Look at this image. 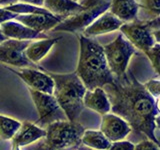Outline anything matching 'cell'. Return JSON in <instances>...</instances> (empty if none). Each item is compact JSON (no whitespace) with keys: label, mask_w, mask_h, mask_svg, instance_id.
Listing matches in <instances>:
<instances>
[{"label":"cell","mask_w":160,"mask_h":150,"mask_svg":"<svg viewBox=\"0 0 160 150\" xmlns=\"http://www.w3.org/2000/svg\"><path fill=\"white\" fill-rule=\"evenodd\" d=\"M111 105V111L126 121L131 130L142 133L159 145L155 130L159 127V99L153 98L132 71L114 77L103 86Z\"/></svg>","instance_id":"obj_1"},{"label":"cell","mask_w":160,"mask_h":150,"mask_svg":"<svg viewBox=\"0 0 160 150\" xmlns=\"http://www.w3.org/2000/svg\"><path fill=\"white\" fill-rule=\"evenodd\" d=\"M80 51L77 68V76L84 84L86 90H93L111 84L114 80L105 58L103 46L91 37L80 35Z\"/></svg>","instance_id":"obj_2"},{"label":"cell","mask_w":160,"mask_h":150,"mask_svg":"<svg viewBox=\"0 0 160 150\" xmlns=\"http://www.w3.org/2000/svg\"><path fill=\"white\" fill-rule=\"evenodd\" d=\"M46 72L53 79V96L66 115L67 120L76 122L84 109L83 96L86 91L84 84L75 72L65 74Z\"/></svg>","instance_id":"obj_3"},{"label":"cell","mask_w":160,"mask_h":150,"mask_svg":"<svg viewBox=\"0 0 160 150\" xmlns=\"http://www.w3.org/2000/svg\"><path fill=\"white\" fill-rule=\"evenodd\" d=\"M44 129L46 132L44 140L52 150L72 149L81 144V136L85 130L82 124L69 120L55 121Z\"/></svg>","instance_id":"obj_4"},{"label":"cell","mask_w":160,"mask_h":150,"mask_svg":"<svg viewBox=\"0 0 160 150\" xmlns=\"http://www.w3.org/2000/svg\"><path fill=\"white\" fill-rule=\"evenodd\" d=\"M109 6L110 0H86L81 11L63 19L51 31H67L73 33L83 31L100 14L107 11Z\"/></svg>","instance_id":"obj_5"},{"label":"cell","mask_w":160,"mask_h":150,"mask_svg":"<svg viewBox=\"0 0 160 150\" xmlns=\"http://www.w3.org/2000/svg\"><path fill=\"white\" fill-rule=\"evenodd\" d=\"M155 29H160L159 17L148 21L135 19L132 22L123 23L119 28L121 34L133 45V47L143 53L157 43L152 35V31Z\"/></svg>","instance_id":"obj_6"},{"label":"cell","mask_w":160,"mask_h":150,"mask_svg":"<svg viewBox=\"0 0 160 150\" xmlns=\"http://www.w3.org/2000/svg\"><path fill=\"white\" fill-rule=\"evenodd\" d=\"M103 51L113 76L120 77L127 72L129 61L136 53V49L120 33L112 42L104 45Z\"/></svg>","instance_id":"obj_7"},{"label":"cell","mask_w":160,"mask_h":150,"mask_svg":"<svg viewBox=\"0 0 160 150\" xmlns=\"http://www.w3.org/2000/svg\"><path fill=\"white\" fill-rule=\"evenodd\" d=\"M28 91L38 113V120L34 123L35 125L45 128L55 121L67 120L66 115L59 106L53 94L39 92L31 88H28Z\"/></svg>","instance_id":"obj_8"},{"label":"cell","mask_w":160,"mask_h":150,"mask_svg":"<svg viewBox=\"0 0 160 150\" xmlns=\"http://www.w3.org/2000/svg\"><path fill=\"white\" fill-rule=\"evenodd\" d=\"M32 40L6 39L0 43V62L17 68L34 67L35 64L26 58L24 51Z\"/></svg>","instance_id":"obj_9"},{"label":"cell","mask_w":160,"mask_h":150,"mask_svg":"<svg viewBox=\"0 0 160 150\" xmlns=\"http://www.w3.org/2000/svg\"><path fill=\"white\" fill-rule=\"evenodd\" d=\"M6 68L21 78L23 82L28 86V88H31L39 92L53 94L54 81L51 76L46 72V70L41 71V70H37L33 67L13 69L6 66Z\"/></svg>","instance_id":"obj_10"},{"label":"cell","mask_w":160,"mask_h":150,"mask_svg":"<svg viewBox=\"0 0 160 150\" xmlns=\"http://www.w3.org/2000/svg\"><path fill=\"white\" fill-rule=\"evenodd\" d=\"M100 131L110 142H114L123 140L132 130L123 118L109 112L102 115Z\"/></svg>","instance_id":"obj_11"},{"label":"cell","mask_w":160,"mask_h":150,"mask_svg":"<svg viewBox=\"0 0 160 150\" xmlns=\"http://www.w3.org/2000/svg\"><path fill=\"white\" fill-rule=\"evenodd\" d=\"M122 24V21H120L116 16H114L109 10H107L100 14L91 24H89L83 30V35L86 37H94L98 36V35L110 33L119 30Z\"/></svg>","instance_id":"obj_12"},{"label":"cell","mask_w":160,"mask_h":150,"mask_svg":"<svg viewBox=\"0 0 160 150\" xmlns=\"http://www.w3.org/2000/svg\"><path fill=\"white\" fill-rule=\"evenodd\" d=\"M14 20L22 23L25 26L31 28L37 32H45L52 30L62 21L61 18L53 14H19Z\"/></svg>","instance_id":"obj_13"},{"label":"cell","mask_w":160,"mask_h":150,"mask_svg":"<svg viewBox=\"0 0 160 150\" xmlns=\"http://www.w3.org/2000/svg\"><path fill=\"white\" fill-rule=\"evenodd\" d=\"M4 36L8 39L16 40H34V39H45L48 38L46 34L43 32H37L35 30L25 26L16 20H9L2 24H0Z\"/></svg>","instance_id":"obj_14"},{"label":"cell","mask_w":160,"mask_h":150,"mask_svg":"<svg viewBox=\"0 0 160 150\" xmlns=\"http://www.w3.org/2000/svg\"><path fill=\"white\" fill-rule=\"evenodd\" d=\"M84 107L91 109L101 115L111 111V105L103 87H97L93 90H86L83 96Z\"/></svg>","instance_id":"obj_15"},{"label":"cell","mask_w":160,"mask_h":150,"mask_svg":"<svg viewBox=\"0 0 160 150\" xmlns=\"http://www.w3.org/2000/svg\"><path fill=\"white\" fill-rule=\"evenodd\" d=\"M42 7L54 16L63 20L81 11L84 8V4L73 0H44Z\"/></svg>","instance_id":"obj_16"},{"label":"cell","mask_w":160,"mask_h":150,"mask_svg":"<svg viewBox=\"0 0 160 150\" xmlns=\"http://www.w3.org/2000/svg\"><path fill=\"white\" fill-rule=\"evenodd\" d=\"M45 129L35 125L31 122H23L18 131L15 133L11 141L16 143L19 147L26 146V145L32 144L38 140L45 137Z\"/></svg>","instance_id":"obj_17"},{"label":"cell","mask_w":160,"mask_h":150,"mask_svg":"<svg viewBox=\"0 0 160 150\" xmlns=\"http://www.w3.org/2000/svg\"><path fill=\"white\" fill-rule=\"evenodd\" d=\"M138 5L135 0H110L109 11L123 23L132 22L137 18Z\"/></svg>","instance_id":"obj_18"},{"label":"cell","mask_w":160,"mask_h":150,"mask_svg":"<svg viewBox=\"0 0 160 150\" xmlns=\"http://www.w3.org/2000/svg\"><path fill=\"white\" fill-rule=\"evenodd\" d=\"M60 39L61 37L45 38L39 39L38 41H31L24 51L25 56L30 62L36 64L46 56L47 53Z\"/></svg>","instance_id":"obj_19"},{"label":"cell","mask_w":160,"mask_h":150,"mask_svg":"<svg viewBox=\"0 0 160 150\" xmlns=\"http://www.w3.org/2000/svg\"><path fill=\"white\" fill-rule=\"evenodd\" d=\"M109 140L104 136L102 132L97 130H84L81 136V144L96 150H107L110 146Z\"/></svg>","instance_id":"obj_20"},{"label":"cell","mask_w":160,"mask_h":150,"mask_svg":"<svg viewBox=\"0 0 160 150\" xmlns=\"http://www.w3.org/2000/svg\"><path fill=\"white\" fill-rule=\"evenodd\" d=\"M135 2L138 5V12L141 11L142 14L144 13V16H146L144 21H148L153 18L159 17L160 13V0H135ZM141 15V14H138ZM137 15V16H138ZM142 16L138 20H142L144 18Z\"/></svg>","instance_id":"obj_21"},{"label":"cell","mask_w":160,"mask_h":150,"mask_svg":"<svg viewBox=\"0 0 160 150\" xmlns=\"http://www.w3.org/2000/svg\"><path fill=\"white\" fill-rule=\"evenodd\" d=\"M21 126L18 120L0 115V138L2 140H11Z\"/></svg>","instance_id":"obj_22"},{"label":"cell","mask_w":160,"mask_h":150,"mask_svg":"<svg viewBox=\"0 0 160 150\" xmlns=\"http://www.w3.org/2000/svg\"><path fill=\"white\" fill-rule=\"evenodd\" d=\"M5 9H7L8 11L13 12L15 14H48L49 12L46 9L40 6H35L32 4H27V3H22V2H17L8 6H5Z\"/></svg>","instance_id":"obj_23"},{"label":"cell","mask_w":160,"mask_h":150,"mask_svg":"<svg viewBox=\"0 0 160 150\" xmlns=\"http://www.w3.org/2000/svg\"><path fill=\"white\" fill-rule=\"evenodd\" d=\"M159 53H160V44L159 43H155L153 46L147 50L144 54L148 57L150 60V63H151L153 69L155 70L157 75H159Z\"/></svg>","instance_id":"obj_24"},{"label":"cell","mask_w":160,"mask_h":150,"mask_svg":"<svg viewBox=\"0 0 160 150\" xmlns=\"http://www.w3.org/2000/svg\"><path fill=\"white\" fill-rule=\"evenodd\" d=\"M145 90L155 99H159L160 95V80L151 79L143 84Z\"/></svg>","instance_id":"obj_25"},{"label":"cell","mask_w":160,"mask_h":150,"mask_svg":"<svg viewBox=\"0 0 160 150\" xmlns=\"http://www.w3.org/2000/svg\"><path fill=\"white\" fill-rule=\"evenodd\" d=\"M134 144L131 141L126 140H119L110 143V146L107 150H133Z\"/></svg>","instance_id":"obj_26"},{"label":"cell","mask_w":160,"mask_h":150,"mask_svg":"<svg viewBox=\"0 0 160 150\" xmlns=\"http://www.w3.org/2000/svg\"><path fill=\"white\" fill-rule=\"evenodd\" d=\"M133 150H159V145L154 143L151 140L146 139L134 145Z\"/></svg>","instance_id":"obj_27"},{"label":"cell","mask_w":160,"mask_h":150,"mask_svg":"<svg viewBox=\"0 0 160 150\" xmlns=\"http://www.w3.org/2000/svg\"><path fill=\"white\" fill-rule=\"evenodd\" d=\"M20 150H52V149L48 146L46 142H45L44 138H42L32 144L20 147Z\"/></svg>","instance_id":"obj_28"},{"label":"cell","mask_w":160,"mask_h":150,"mask_svg":"<svg viewBox=\"0 0 160 150\" xmlns=\"http://www.w3.org/2000/svg\"><path fill=\"white\" fill-rule=\"evenodd\" d=\"M16 15L17 14L8 11V10L5 9L4 7H0V24L9 21V20H13L16 17Z\"/></svg>","instance_id":"obj_29"},{"label":"cell","mask_w":160,"mask_h":150,"mask_svg":"<svg viewBox=\"0 0 160 150\" xmlns=\"http://www.w3.org/2000/svg\"><path fill=\"white\" fill-rule=\"evenodd\" d=\"M19 1H20V2H22V3L32 4V5H35V6H40V7H42L44 0H18V2H19Z\"/></svg>","instance_id":"obj_30"},{"label":"cell","mask_w":160,"mask_h":150,"mask_svg":"<svg viewBox=\"0 0 160 150\" xmlns=\"http://www.w3.org/2000/svg\"><path fill=\"white\" fill-rule=\"evenodd\" d=\"M17 2H18V0H0V6L5 7V6H8V5H11Z\"/></svg>","instance_id":"obj_31"},{"label":"cell","mask_w":160,"mask_h":150,"mask_svg":"<svg viewBox=\"0 0 160 150\" xmlns=\"http://www.w3.org/2000/svg\"><path fill=\"white\" fill-rule=\"evenodd\" d=\"M72 149H75V150H96V149H92V148H90V147L85 146V145H83V144H79V145L75 146Z\"/></svg>","instance_id":"obj_32"},{"label":"cell","mask_w":160,"mask_h":150,"mask_svg":"<svg viewBox=\"0 0 160 150\" xmlns=\"http://www.w3.org/2000/svg\"><path fill=\"white\" fill-rule=\"evenodd\" d=\"M6 39H7V38L4 36V34H3V33H2V31H1V29H0V43L3 42L4 40H6Z\"/></svg>","instance_id":"obj_33"},{"label":"cell","mask_w":160,"mask_h":150,"mask_svg":"<svg viewBox=\"0 0 160 150\" xmlns=\"http://www.w3.org/2000/svg\"><path fill=\"white\" fill-rule=\"evenodd\" d=\"M11 150H20V147L18 146V145L16 143L12 142V147H11Z\"/></svg>","instance_id":"obj_34"},{"label":"cell","mask_w":160,"mask_h":150,"mask_svg":"<svg viewBox=\"0 0 160 150\" xmlns=\"http://www.w3.org/2000/svg\"><path fill=\"white\" fill-rule=\"evenodd\" d=\"M65 150H75V149H65Z\"/></svg>","instance_id":"obj_35"},{"label":"cell","mask_w":160,"mask_h":150,"mask_svg":"<svg viewBox=\"0 0 160 150\" xmlns=\"http://www.w3.org/2000/svg\"><path fill=\"white\" fill-rule=\"evenodd\" d=\"M73 1H76V2H78V1H79V0H73Z\"/></svg>","instance_id":"obj_36"}]
</instances>
